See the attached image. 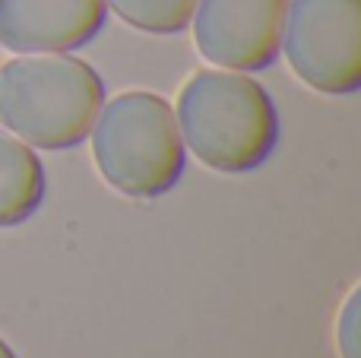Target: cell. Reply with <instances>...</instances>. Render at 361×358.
Listing matches in <instances>:
<instances>
[{"label": "cell", "mask_w": 361, "mask_h": 358, "mask_svg": "<svg viewBox=\"0 0 361 358\" xmlns=\"http://www.w3.org/2000/svg\"><path fill=\"white\" fill-rule=\"evenodd\" d=\"M175 118L184 149L222 175L260 168L279 143L273 95L238 70H197L180 86Z\"/></svg>", "instance_id": "cell-1"}, {"label": "cell", "mask_w": 361, "mask_h": 358, "mask_svg": "<svg viewBox=\"0 0 361 358\" xmlns=\"http://www.w3.org/2000/svg\"><path fill=\"white\" fill-rule=\"evenodd\" d=\"M105 19V0H0V44L16 54H63L92 42Z\"/></svg>", "instance_id": "cell-6"}, {"label": "cell", "mask_w": 361, "mask_h": 358, "mask_svg": "<svg viewBox=\"0 0 361 358\" xmlns=\"http://www.w3.org/2000/svg\"><path fill=\"white\" fill-rule=\"evenodd\" d=\"M44 200V165L29 143L0 130V228L23 226Z\"/></svg>", "instance_id": "cell-7"}, {"label": "cell", "mask_w": 361, "mask_h": 358, "mask_svg": "<svg viewBox=\"0 0 361 358\" xmlns=\"http://www.w3.org/2000/svg\"><path fill=\"white\" fill-rule=\"evenodd\" d=\"M288 0H197L193 42L209 63L238 73L267 70L279 57Z\"/></svg>", "instance_id": "cell-5"}, {"label": "cell", "mask_w": 361, "mask_h": 358, "mask_svg": "<svg viewBox=\"0 0 361 358\" xmlns=\"http://www.w3.org/2000/svg\"><path fill=\"white\" fill-rule=\"evenodd\" d=\"M361 289L349 292V298H345L343 311H339L336 317V346H339V358H358L361 355V336H358V327H361Z\"/></svg>", "instance_id": "cell-9"}, {"label": "cell", "mask_w": 361, "mask_h": 358, "mask_svg": "<svg viewBox=\"0 0 361 358\" xmlns=\"http://www.w3.org/2000/svg\"><path fill=\"white\" fill-rule=\"evenodd\" d=\"M288 67L324 95L361 89V0H288L282 44Z\"/></svg>", "instance_id": "cell-4"}, {"label": "cell", "mask_w": 361, "mask_h": 358, "mask_svg": "<svg viewBox=\"0 0 361 358\" xmlns=\"http://www.w3.org/2000/svg\"><path fill=\"white\" fill-rule=\"evenodd\" d=\"M105 105L99 70L73 54H19L0 67V124L32 149H73Z\"/></svg>", "instance_id": "cell-2"}, {"label": "cell", "mask_w": 361, "mask_h": 358, "mask_svg": "<svg viewBox=\"0 0 361 358\" xmlns=\"http://www.w3.org/2000/svg\"><path fill=\"white\" fill-rule=\"evenodd\" d=\"M89 137L99 175L124 197L156 200L184 178L187 149L175 108L156 92L133 89L108 99Z\"/></svg>", "instance_id": "cell-3"}, {"label": "cell", "mask_w": 361, "mask_h": 358, "mask_svg": "<svg viewBox=\"0 0 361 358\" xmlns=\"http://www.w3.org/2000/svg\"><path fill=\"white\" fill-rule=\"evenodd\" d=\"M0 358H16V352L10 349V342L6 340H0Z\"/></svg>", "instance_id": "cell-10"}, {"label": "cell", "mask_w": 361, "mask_h": 358, "mask_svg": "<svg viewBox=\"0 0 361 358\" xmlns=\"http://www.w3.org/2000/svg\"><path fill=\"white\" fill-rule=\"evenodd\" d=\"M127 25L149 35H178L190 25L197 0H105Z\"/></svg>", "instance_id": "cell-8"}]
</instances>
